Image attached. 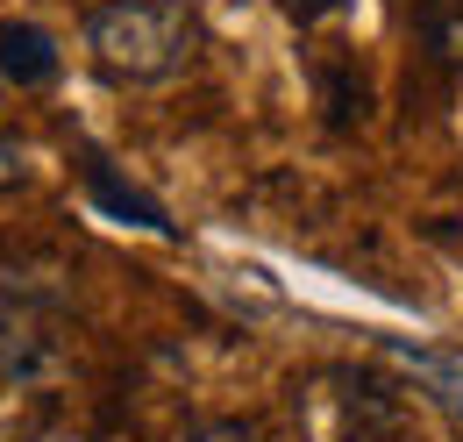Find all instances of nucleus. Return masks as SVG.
Returning a JSON list of instances; mask_svg holds the SVG:
<instances>
[{"label": "nucleus", "mask_w": 463, "mask_h": 442, "mask_svg": "<svg viewBox=\"0 0 463 442\" xmlns=\"http://www.w3.org/2000/svg\"><path fill=\"white\" fill-rule=\"evenodd\" d=\"M86 51L115 86H165L200 57V14L185 0H100L86 14Z\"/></svg>", "instance_id": "obj_1"}, {"label": "nucleus", "mask_w": 463, "mask_h": 442, "mask_svg": "<svg viewBox=\"0 0 463 442\" xmlns=\"http://www.w3.org/2000/svg\"><path fill=\"white\" fill-rule=\"evenodd\" d=\"M64 364V335L43 300L0 285V386H36Z\"/></svg>", "instance_id": "obj_2"}, {"label": "nucleus", "mask_w": 463, "mask_h": 442, "mask_svg": "<svg viewBox=\"0 0 463 442\" xmlns=\"http://www.w3.org/2000/svg\"><path fill=\"white\" fill-rule=\"evenodd\" d=\"M58 72H64V51L43 22H14V14L0 22V79L14 93H43V86H58Z\"/></svg>", "instance_id": "obj_3"}, {"label": "nucleus", "mask_w": 463, "mask_h": 442, "mask_svg": "<svg viewBox=\"0 0 463 442\" xmlns=\"http://www.w3.org/2000/svg\"><path fill=\"white\" fill-rule=\"evenodd\" d=\"M385 357L400 364L406 379H420V386H428V399H435L442 414H457V421H463V364L449 357V350H428V342L385 335Z\"/></svg>", "instance_id": "obj_4"}, {"label": "nucleus", "mask_w": 463, "mask_h": 442, "mask_svg": "<svg viewBox=\"0 0 463 442\" xmlns=\"http://www.w3.org/2000/svg\"><path fill=\"white\" fill-rule=\"evenodd\" d=\"M86 193H93V207H100V215L128 221V228H150V235H178V221L165 215V207H157V200H150L143 186H128V178H115V171L100 165V158L86 165Z\"/></svg>", "instance_id": "obj_5"}, {"label": "nucleus", "mask_w": 463, "mask_h": 442, "mask_svg": "<svg viewBox=\"0 0 463 442\" xmlns=\"http://www.w3.org/2000/svg\"><path fill=\"white\" fill-rule=\"evenodd\" d=\"M420 43L449 79H463V0H420Z\"/></svg>", "instance_id": "obj_6"}, {"label": "nucleus", "mask_w": 463, "mask_h": 442, "mask_svg": "<svg viewBox=\"0 0 463 442\" xmlns=\"http://www.w3.org/2000/svg\"><path fill=\"white\" fill-rule=\"evenodd\" d=\"M185 442H264V436H257L250 421H200Z\"/></svg>", "instance_id": "obj_7"}, {"label": "nucleus", "mask_w": 463, "mask_h": 442, "mask_svg": "<svg viewBox=\"0 0 463 442\" xmlns=\"http://www.w3.org/2000/svg\"><path fill=\"white\" fill-rule=\"evenodd\" d=\"M299 22H321V14H335V7H349V0H286Z\"/></svg>", "instance_id": "obj_8"}]
</instances>
